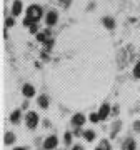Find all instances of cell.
I'll list each match as a JSON object with an SVG mask.
<instances>
[{
  "label": "cell",
  "instance_id": "cell-21",
  "mask_svg": "<svg viewBox=\"0 0 140 150\" xmlns=\"http://www.w3.org/2000/svg\"><path fill=\"white\" fill-rule=\"evenodd\" d=\"M37 30H38V28H37V25H35V23H33V25H30V32H32V33H37Z\"/></svg>",
  "mask_w": 140,
  "mask_h": 150
},
{
  "label": "cell",
  "instance_id": "cell-1",
  "mask_svg": "<svg viewBox=\"0 0 140 150\" xmlns=\"http://www.w3.org/2000/svg\"><path fill=\"white\" fill-rule=\"evenodd\" d=\"M42 15H43L42 7H38V5H30V7L27 8V18H30L33 23H37V22L42 18Z\"/></svg>",
  "mask_w": 140,
  "mask_h": 150
},
{
  "label": "cell",
  "instance_id": "cell-12",
  "mask_svg": "<svg viewBox=\"0 0 140 150\" xmlns=\"http://www.w3.org/2000/svg\"><path fill=\"white\" fill-rule=\"evenodd\" d=\"M103 25L112 30V28L115 27V22H113V18H110V17H105V18H103Z\"/></svg>",
  "mask_w": 140,
  "mask_h": 150
},
{
  "label": "cell",
  "instance_id": "cell-26",
  "mask_svg": "<svg viewBox=\"0 0 140 150\" xmlns=\"http://www.w3.org/2000/svg\"><path fill=\"white\" fill-rule=\"evenodd\" d=\"M64 2H67V0H64Z\"/></svg>",
  "mask_w": 140,
  "mask_h": 150
},
{
  "label": "cell",
  "instance_id": "cell-25",
  "mask_svg": "<svg viewBox=\"0 0 140 150\" xmlns=\"http://www.w3.org/2000/svg\"><path fill=\"white\" fill-rule=\"evenodd\" d=\"M95 150H102V149H100V147H98V149H95Z\"/></svg>",
  "mask_w": 140,
  "mask_h": 150
},
{
  "label": "cell",
  "instance_id": "cell-17",
  "mask_svg": "<svg viewBox=\"0 0 140 150\" xmlns=\"http://www.w3.org/2000/svg\"><path fill=\"white\" fill-rule=\"evenodd\" d=\"M134 77H135V79H140V62L135 65V69H134Z\"/></svg>",
  "mask_w": 140,
  "mask_h": 150
},
{
  "label": "cell",
  "instance_id": "cell-14",
  "mask_svg": "<svg viewBox=\"0 0 140 150\" xmlns=\"http://www.w3.org/2000/svg\"><path fill=\"white\" fill-rule=\"evenodd\" d=\"M13 140H15V135L12 134V132H7L5 134V144L10 145V144H13Z\"/></svg>",
  "mask_w": 140,
  "mask_h": 150
},
{
  "label": "cell",
  "instance_id": "cell-24",
  "mask_svg": "<svg viewBox=\"0 0 140 150\" xmlns=\"http://www.w3.org/2000/svg\"><path fill=\"white\" fill-rule=\"evenodd\" d=\"M13 150H27V149H23V147H17V149H13Z\"/></svg>",
  "mask_w": 140,
  "mask_h": 150
},
{
  "label": "cell",
  "instance_id": "cell-5",
  "mask_svg": "<svg viewBox=\"0 0 140 150\" xmlns=\"http://www.w3.org/2000/svg\"><path fill=\"white\" fill-rule=\"evenodd\" d=\"M57 18H59L57 12H49V13H47V18H45V20H47V25H49V27L55 25V23H57Z\"/></svg>",
  "mask_w": 140,
  "mask_h": 150
},
{
  "label": "cell",
  "instance_id": "cell-23",
  "mask_svg": "<svg viewBox=\"0 0 140 150\" xmlns=\"http://www.w3.org/2000/svg\"><path fill=\"white\" fill-rule=\"evenodd\" d=\"M72 150H83V147H82V145H75Z\"/></svg>",
  "mask_w": 140,
  "mask_h": 150
},
{
  "label": "cell",
  "instance_id": "cell-16",
  "mask_svg": "<svg viewBox=\"0 0 140 150\" xmlns=\"http://www.w3.org/2000/svg\"><path fill=\"white\" fill-rule=\"evenodd\" d=\"M100 149H102V150H110V144H108V140H102V142H100Z\"/></svg>",
  "mask_w": 140,
  "mask_h": 150
},
{
  "label": "cell",
  "instance_id": "cell-9",
  "mask_svg": "<svg viewBox=\"0 0 140 150\" xmlns=\"http://www.w3.org/2000/svg\"><path fill=\"white\" fill-rule=\"evenodd\" d=\"M20 12H22V2L15 0V4L12 7V13H13V17H17V15H20Z\"/></svg>",
  "mask_w": 140,
  "mask_h": 150
},
{
  "label": "cell",
  "instance_id": "cell-4",
  "mask_svg": "<svg viewBox=\"0 0 140 150\" xmlns=\"http://www.w3.org/2000/svg\"><path fill=\"white\" fill-rule=\"evenodd\" d=\"M85 123V117L82 115V113H75L74 117H72V125H75V127H82Z\"/></svg>",
  "mask_w": 140,
  "mask_h": 150
},
{
  "label": "cell",
  "instance_id": "cell-2",
  "mask_svg": "<svg viewBox=\"0 0 140 150\" xmlns=\"http://www.w3.org/2000/svg\"><path fill=\"white\" fill-rule=\"evenodd\" d=\"M25 122H27V127L28 129H35L38 123V115L35 112H28L27 117H25Z\"/></svg>",
  "mask_w": 140,
  "mask_h": 150
},
{
  "label": "cell",
  "instance_id": "cell-19",
  "mask_svg": "<svg viewBox=\"0 0 140 150\" xmlns=\"http://www.w3.org/2000/svg\"><path fill=\"white\" fill-rule=\"evenodd\" d=\"M64 140H65V144H70V142H72V134H69V132H67V134H65V137H64Z\"/></svg>",
  "mask_w": 140,
  "mask_h": 150
},
{
  "label": "cell",
  "instance_id": "cell-20",
  "mask_svg": "<svg viewBox=\"0 0 140 150\" xmlns=\"http://www.w3.org/2000/svg\"><path fill=\"white\" fill-rule=\"evenodd\" d=\"M5 25H7V27H12V25H13V18H7Z\"/></svg>",
  "mask_w": 140,
  "mask_h": 150
},
{
  "label": "cell",
  "instance_id": "cell-18",
  "mask_svg": "<svg viewBox=\"0 0 140 150\" xmlns=\"http://www.w3.org/2000/svg\"><path fill=\"white\" fill-rule=\"evenodd\" d=\"M98 120H100V115H98V113H90V122L97 123Z\"/></svg>",
  "mask_w": 140,
  "mask_h": 150
},
{
  "label": "cell",
  "instance_id": "cell-10",
  "mask_svg": "<svg viewBox=\"0 0 140 150\" xmlns=\"http://www.w3.org/2000/svg\"><path fill=\"white\" fill-rule=\"evenodd\" d=\"M135 147H137V144H135L134 139H127L124 144V149L122 150H135Z\"/></svg>",
  "mask_w": 140,
  "mask_h": 150
},
{
  "label": "cell",
  "instance_id": "cell-3",
  "mask_svg": "<svg viewBox=\"0 0 140 150\" xmlns=\"http://www.w3.org/2000/svg\"><path fill=\"white\" fill-rule=\"evenodd\" d=\"M57 144H59L57 137H55V135H50V137H47L45 142H43V149L45 150H54L55 147H57Z\"/></svg>",
  "mask_w": 140,
  "mask_h": 150
},
{
  "label": "cell",
  "instance_id": "cell-7",
  "mask_svg": "<svg viewBox=\"0 0 140 150\" xmlns=\"http://www.w3.org/2000/svg\"><path fill=\"white\" fill-rule=\"evenodd\" d=\"M108 113H110V105H108V103H103L102 107H100V112H98V115H100V120L107 118Z\"/></svg>",
  "mask_w": 140,
  "mask_h": 150
},
{
  "label": "cell",
  "instance_id": "cell-22",
  "mask_svg": "<svg viewBox=\"0 0 140 150\" xmlns=\"http://www.w3.org/2000/svg\"><path fill=\"white\" fill-rule=\"evenodd\" d=\"M134 129L137 130V132H140V120H139V122H135V123H134Z\"/></svg>",
  "mask_w": 140,
  "mask_h": 150
},
{
  "label": "cell",
  "instance_id": "cell-11",
  "mask_svg": "<svg viewBox=\"0 0 140 150\" xmlns=\"http://www.w3.org/2000/svg\"><path fill=\"white\" fill-rule=\"evenodd\" d=\"M38 105H40L42 108H47L49 107V98H47L45 95H40L38 97Z\"/></svg>",
  "mask_w": 140,
  "mask_h": 150
},
{
  "label": "cell",
  "instance_id": "cell-6",
  "mask_svg": "<svg viewBox=\"0 0 140 150\" xmlns=\"http://www.w3.org/2000/svg\"><path fill=\"white\" fill-rule=\"evenodd\" d=\"M22 93H23L25 97H28V98H30V97H33V95H35V88H33L32 85H28V83H25V85H23V88H22Z\"/></svg>",
  "mask_w": 140,
  "mask_h": 150
},
{
  "label": "cell",
  "instance_id": "cell-15",
  "mask_svg": "<svg viewBox=\"0 0 140 150\" xmlns=\"http://www.w3.org/2000/svg\"><path fill=\"white\" fill-rule=\"evenodd\" d=\"M10 120H12L13 123L18 122V120H20V110H15V112L12 113V115H10Z\"/></svg>",
  "mask_w": 140,
  "mask_h": 150
},
{
  "label": "cell",
  "instance_id": "cell-13",
  "mask_svg": "<svg viewBox=\"0 0 140 150\" xmlns=\"http://www.w3.org/2000/svg\"><path fill=\"white\" fill-rule=\"evenodd\" d=\"M83 137H85L87 142H92V140L95 139V132H93V130H85V132H83Z\"/></svg>",
  "mask_w": 140,
  "mask_h": 150
},
{
  "label": "cell",
  "instance_id": "cell-8",
  "mask_svg": "<svg viewBox=\"0 0 140 150\" xmlns=\"http://www.w3.org/2000/svg\"><path fill=\"white\" fill-rule=\"evenodd\" d=\"M50 32L49 30H43V32H40V33H37V40L38 42H42V43H45L47 40H50Z\"/></svg>",
  "mask_w": 140,
  "mask_h": 150
}]
</instances>
